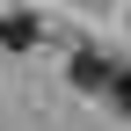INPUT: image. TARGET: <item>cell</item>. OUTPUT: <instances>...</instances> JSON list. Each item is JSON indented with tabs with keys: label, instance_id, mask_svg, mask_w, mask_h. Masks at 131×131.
<instances>
[{
	"label": "cell",
	"instance_id": "obj_1",
	"mask_svg": "<svg viewBox=\"0 0 131 131\" xmlns=\"http://www.w3.org/2000/svg\"><path fill=\"white\" fill-rule=\"evenodd\" d=\"M73 88H88V95H109V102H117V95L131 88V73H117L102 51H73Z\"/></svg>",
	"mask_w": 131,
	"mask_h": 131
},
{
	"label": "cell",
	"instance_id": "obj_2",
	"mask_svg": "<svg viewBox=\"0 0 131 131\" xmlns=\"http://www.w3.org/2000/svg\"><path fill=\"white\" fill-rule=\"evenodd\" d=\"M29 37H37V22H29V15H7V22H0V44H7V51H22Z\"/></svg>",
	"mask_w": 131,
	"mask_h": 131
}]
</instances>
